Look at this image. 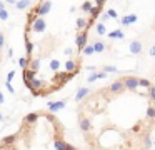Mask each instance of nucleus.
<instances>
[{
	"label": "nucleus",
	"instance_id": "nucleus-1",
	"mask_svg": "<svg viewBox=\"0 0 155 150\" xmlns=\"http://www.w3.org/2000/svg\"><path fill=\"white\" fill-rule=\"evenodd\" d=\"M52 8V2H40L37 7L34 8V12H32V15L35 17H44L45 13H48Z\"/></svg>",
	"mask_w": 155,
	"mask_h": 150
},
{
	"label": "nucleus",
	"instance_id": "nucleus-2",
	"mask_svg": "<svg viewBox=\"0 0 155 150\" xmlns=\"http://www.w3.org/2000/svg\"><path fill=\"white\" fill-rule=\"evenodd\" d=\"M87 40H88L87 30H85V32H80V33L77 35V38H75V43H77V50H78V52H84V48L87 47Z\"/></svg>",
	"mask_w": 155,
	"mask_h": 150
},
{
	"label": "nucleus",
	"instance_id": "nucleus-3",
	"mask_svg": "<svg viewBox=\"0 0 155 150\" xmlns=\"http://www.w3.org/2000/svg\"><path fill=\"white\" fill-rule=\"evenodd\" d=\"M138 80H140V78L132 77V75L130 77H124V87L127 90H132V92H134V90H137L138 87H140V85H138Z\"/></svg>",
	"mask_w": 155,
	"mask_h": 150
},
{
	"label": "nucleus",
	"instance_id": "nucleus-4",
	"mask_svg": "<svg viewBox=\"0 0 155 150\" xmlns=\"http://www.w3.org/2000/svg\"><path fill=\"white\" fill-rule=\"evenodd\" d=\"M78 127H80V130L84 133H88L92 130L90 118H88V117H85V115H78Z\"/></svg>",
	"mask_w": 155,
	"mask_h": 150
},
{
	"label": "nucleus",
	"instance_id": "nucleus-5",
	"mask_svg": "<svg viewBox=\"0 0 155 150\" xmlns=\"http://www.w3.org/2000/svg\"><path fill=\"white\" fill-rule=\"evenodd\" d=\"M108 90H110V93H114V95L122 93V92L125 90V87H124V78H118V80H115V82H112L110 87H108Z\"/></svg>",
	"mask_w": 155,
	"mask_h": 150
},
{
	"label": "nucleus",
	"instance_id": "nucleus-6",
	"mask_svg": "<svg viewBox=\"0 0 155 150\" xmlns=\"http://www.w3.org/2000/svg\"><path fill=\"white\" fill-rule=\"evenodd\" d=\"M45 28H47V23H45L44 17H37L34 20V23H32V30L40 33V32H45Z\"/></svg>",
	"mask_w": 155,
	"mask_h": 150
},
{
	"label": "nucleus",
	"instance_id": "nucleus-7",
	"mask_svg": "<svg viewBox=\"0 0 155 150\" xmlns=\"http://www.w3.org/2000/svg\"><path fill=\"white\" fill-rule=\"evenodd\" d=\"M65 105H67V100H58V102H48L47 108H48V112H50V113H54V112H58V110L65 108Z\"/></svg>",
	"mask_w": 155,
	"mask_h": 150
},
{
	"label": "nucleus",
	"instance_id": "nucleus-8",
	"mask_svg": "<svg viewBox=\"0 0 155 150\" xmlns=\"http://www.w3.org/2000/svg\"><path fill=\"white\" fill-rule=\"evenodd\" d=\"M90 92L92 90L87 88V87H80V88L77 90V93H75V102H82L87 95H90Z\"/></svg>",
	"mask_w": 155,
	"mask_h": 150
},
{
	"label": "nucleus",
	"instance_id": "nucleus-9",
	"mask_svg": "<svg viewBox=\"0 0 155 150\" xmlns=\"http://www.w3.org/2000/svg\"><path fill=\"white\" fill-rule=\"evenodd\" d=\"M142 50H143L142 42H138V40H132L130 42V53H134V55H140Z\"/></svg>",
	"mask_w": 155,
	"mask_h": 150
},
{
	"label": "nucleus",
	"instance_id": "nucleus-10",
	"mask_svg": "<svg viewBox=\"0 0 155 150\" xmlns=\"http://www.w3.org/2000/svg\"><path fill=\"white\" fill-rule=\"evenodd\" d=\"M65 70H67L68 73L80 70V67H78V62H77V60H72V58H70L68 62H65Z\"/></svg>",
	"mask_w": 155,
	"mask_h": 150
},
{
	"label": "nucleus",
	"instance_id": "nucleus-11",
	"mask_svg": "<svg viewBox=\"0 0 155 150\" xmlns=\"http://www.w3.org/2000/svg\"><path fill=\"white\" fill-rule=\"evenodd\" d=\"M134 22H137V15H135V13H130V15H125V17L120 18V23L124 27L130 25V23H134Z\"/></svg>",
	"mask_w": 155,
	"mask_h": 150
},
{
	"label": "nucleus",
	"instance_id": "nucleus-12",
	"mask_svg": "<svg viewBox=\"0 0 155 150\" xmlns=\"http://www.w3.org/2000/svg\"><path fill=\"white\" fill-rule=\"evenodd\" d=\"M38 117H40V113H37V112H32V113H28V115H25L24 122L27 123V125H32V123H35V122L38 120Z\"/></svg>",
	"mask_w": 155,
	"mask_h": 150
},
{
	"label": "nucleus",
	"instance_id": "nucleus-13",
	"mask_svg": "<svg viewBox=\"0 0 155 150\" xmlns=\"http://www.w3.org/2000/svg\"><path fill=\"white\" fill-rule=\"evenodd\" d=\"M92 45H94V50H95V53H102L105 48H107V45H105V43L102 42V40H95V42L92 43Z\"/></svg>",
	"mask_w": 155,
	"mask_h": 150
},
{
	"label": "nucleus",
	"instance_id": "nucleus-14",
	"mask_svg": "<svg viewBox=\"0 0 155 150\" xmlns=\"http://www.w3.org/2000/svg\"><path fill=\"white\" fill-rule=\"evenodd\" d=\"M142 142H143V148L145 150H150L152 148V137H150V133H143Z\"/></svg>",
	"mask_w": 155,
	"mask_h": 150
},
{
	"label": "nucleus",
	"instance_id": "nucleus-15",
	"mask_svg": "<svg viewBox=\"0 0 155 150\" xmlns=\"http://www.w3.org/2000/svg\"><path fill=\"white\" fill-rule=\"evenodd\" d=\"M35 73L37 72H34V70H30V68L24 70V80L25 82H32V80H35Z\"/></svg>",
	"mask_w": 155,
	"mask_h": 150
},
{
	"label": "nucleus",
	"instance_id": "nucleus-16",
	"mask_svg": "<svg viewBox=\"0 0 155 150\" xmlns=\"http://www.w3.org/2000/svg\"><path fill=\"white\" fill-rule=\"evenodd\" d=\"M97 78H107V73H105L104 70H102V72H95V73H92L87 80H88V82H95Z\"/></svg>",
	"mask_w": 155,
	"mask_h": 150
},
{
	"label": "nucleus",
	"instance_id": "nucleus-17",
	"mask_svg": "<svg viewBox=\"0 0 155 150\" xmlns=\"http://www.w3.org/2000/svg\"><path fill=\"white\" fill-rule=\"evenodd\" d=\"M30 60H32L30 57H20V58H18V65L24 70H27L28 67H30Z\"/></svg>",
	"mask_w": 155,
	"mask_h": 150
},
{
	"label": "nucleus",
	"instance_id": "nucleus-18",
	"mask_svg": "<svg viewBox=\"0 0 155 150\" xmlns=\"http://www.w3.org/2000/svg\"><path fill=\"white\" fill-rule=\"evenodd\" d=\"M77 28L85 32V30L88 28V20L87 18H82V17H80V18H77Z\"/></svg>",
	"mask_w": 155,
	"mask_h": 150
},
{
	"label": "nucleus",
	"instance_id": "nucleus-19",
	"mask_svg": "<svg viewBox=\"0 0 155 150\" xmlns=\"http://www.w3.org/2000/svg\"><path fill=\"white\" fill-rule=\"evenodd\" d=\"M55 145V150H65V147H67V142H64V138H60V137H57L54 142Z\"/></svg>",
	"mask_w": 155,
	"mask_h": 150
},
{
	"label": "nucleus",
	"instance_id": "nucleus-20",
	"mask_svg": "<svg viewBox=\"0 0 155 150\" xmlns=\"http://www.w3.org/2000/svg\"><path fill=\"white\" fill-rule=\"evenodd\" d=\"M15 140H17V135H8V137H4V140H2V145H4V147L14 145Z\"/></svg>",
	"mask_w": 155,
	"mask_h": 150
},
{
	"label": "nucleus",
	"instance_id": "nucleus-21",
	"mask_svg": "<svg viewBox=\"0 0 155 150\" xmlns=\"http://www.w3.org/2000/svg\"><path fill=\"white\" fill-rule=\"evenodd\" d=\"M124 32H122V30H114V32H110V33H108V38H124Z\"/></svg>",
	"mask_w": 155,
	"mask_h": 150
},
{
	"label": "nucleus",
	"instance_id": "nucleus-22",
	"mask_svg": "<svg viewBox=\"0 0 155 150\" xmlns=\"http://www.w3.org/2000/svg\"><path fill=\"white\" fill-rule=\"evenodd\" d=\"M145 117H147V120H155V107H148L147 112H145Z\"/></svg>",
	"mask_w": 155,
	"mask_h": 150
},
{
	"label": "nucleus",
	"instance_id": "nucleus-23",
	"mask_svg": "<svg viewBox=\"0 0 155 150\" xmlns=\"http://www.w3.org/2000/svg\"><path fill=\"white\" fill-rule=\"evenodd\" d=\"M30 70H34V72H37L38 68H40V60L38 58H32L30 60V67H28Z\"/></svg>",
	"mask_w": 155,
	"mask_h": 150
},
{
	"label": "nucleus",
	"instance_id": "nucleus-24",
	"mask_svg": "<svg viewBox=\"0 0 155 150\" xmlns=\"http://www.w3.org/2000/svg\"><path fill=\"white\" fill-rule=\"evenodd\" d=\"M80 8L84 10V12L90 13V12H92V8H94V3H92V2H88V0H87V2H84V3L80 5Z\"/></svg>",
	"mask_w": 155,
	"mask_h": 150
},
{
	"label": "nucleus",
	"instance_id": "nucleus-25",
	"mask_svg": "<svg viewBox=\"0 0 155 150\" xmlns=\"http://www.w3.org/2000/svg\"><path fill=\"white\" fill-rule=\"evenodd\" d=\"M25 47H27V48H25L27 50V57H30V53L34 52V43H32L28 38H25Z\"/></svg>",
	"mask_w": 155,
	"mask_h": 150
},
{
	"label": "nucleus",
	"instance_id": "nucleus-26",
	"mask_svg": "<svg viewBox=\"0 0 155 150\" xmlns=\"http://www.w3.org/2000/svg\"><path fill=\"white\" fill-rule=\"evenodd\" d=\"M82 53H84L85 57H90V55H94V53H95V50H94V45H87V47L84 48V52H82Z\"/></svg>",
	"mask_w": 155,
	"mask_h": 150
},
{
	"label": "nucleus",
	"instance_id": "nucleus-27",
	"mask_svg": "<svg viewBox=\"0 0 155 150\" xmlns=\"http://www.w3.org/2000/svg\"><path fill=\"white\" fill-rule=\"evenodd\" d=\"M15 5H17L18 10H24V8H27V7H30V2H28V0H24V2H15Z\"/></svg>",
	"mask_w": 155,
	"mask_h": 150
},
{
	"label": "nucleus",
	"instance_id": "nucleus-28",
	"mask_svg": "<svg viewBox=\"0 0 155 150\" xmlns=\"http://www.w3.org/2000/svg\"><path fill=\"white\" fill-rule=\"evenodd\" d=\"M97 32H98V35H105L107 33V28H105V25L104 23H97Z\"/></svg>",
	"mask_w": 155,
	"mask_h": 150
},
{
	"label": "nucleus",
	"instance_id": "nucleus-29",
	"mask_svg": "<svg viewBox=\"0 0 155 150\" xmlns=\"http://www.w3.org/2000/svg\"><path fill=\"white\" fill-rule=\"evenodd\" d=\"M148 98H150V102L155 103V85H152L150 88H148Z\"/></svg>",
	"mask_w": 155,
	"mask_h": 150
},
{
	"label": "nucleus",
	"instance_id": "nucleus-30",
	"mask_svg": "<svg viewBox=\"0 0 155 150\" xmlns=\"http://www.w3.org/2000/svg\"><path fill=\"white\" fill-rule=\"evenodd\" d=\"M50 68L54 70V72H57V70L60 68V62H58V60H52V62H50Z\"/></svg>",
	"mask_w": 155,
	"mask_h": 150
},
{
	"label": "nucleus",
	"instance_id": "nucleus-31",
	"mask_svg": "<svg viewBox=\"0 0 155 150\" xmlns=\"http://www.w3.org/2000/svg\"><path fill=\"white\" fill-rule=\"evenodd\" d=\"M138 85H140V87H145V88H150V82H148V80L147 78H140V80H138Z\"/></svg>",
	"mask_w": 155,
	"mask_h": 150
},
{
	"label": "nucleus",
	"instance_id": "nucleus-32",
	"mask_svg": "<svg viewBox=\"0 0 155 150\" xmlns=\"http://www.w3.org/2000/svg\"><path fill=\"white\" fill-rule=\"evenodd\" d=\"M104 72H105V73H108V72L115 73V72H118V70L115 68V67H112V65H105V67H104Z\"/></svg>",
	"mask_w": 155,
	"mask_h": 150
},
{
	"label": "nucleus",
	"instance_id": "nucleus-33",
	"mask_svg": "<svg viewBox=\"0 0 155 150\" xmlns=\"http://www.w3.org/2000/svg\"><path fill=\"white\" fill-rule=\"evenodd\" d=\"M45 117H47V120H48V122H52V123H55V125H57V118H55V117L52 115V113H47Z\"/></svg>",
	"mask_w": 155,
	"mask_h": 150
},
{
	"label": "nucleus",
	"instance_id": "nucleus-34",
	"mask_svg": "<svg viewBox=\"0 0 155 150\" xmlns=\"http://www.w3.org/2000/svg\"><path fill=\"white\" fill-rule=\"evenodd\" d=\"M107 15H108V17H112V18H117V17H118V15H117V12H115L114 8H108Z\"/></svg>",
	"mask_w": 155,
	"mask_h": 150
},
{
	"label": "nucleus",
	"instance_id": "nucleus-35",
	"mask_svg": "<svg viewBox=\"0 0 155 150\" xmlns=\"http://www.w3.org/2000/svg\"><path fill=\"white\" fill-rule=\"evenodd\" d=\"M0 18H2V20H7L8 18V13H7V10H2V12H0Z\"/></svg>",
	"mask_w": 155,
	"mask_h": 150
},
{
	"label": "nucleus",
	"instance_id": "nucleus-36",
	"mask_svg": "<svg viewBox=\"0 0 155 150\" xmlns=\"http://www.w3.org/2000/svg\"><path fill=\"white\" fill-rule=\"evenodd\" d=\"M4 43H5V37H4V33L0 32V50H2V47H4Z\"/></svg>",
	"mask_w": 155,
	"mask_h": 150
},
{
	"label": "nucleus",
	"instance_id": "nucleus-37",
	"mask_svg": "<svg viewBox=\"0 0 155 150\" xmlns=\"http://www.w3.org/2000/svg\"><path fill=\"white\" fill-rule=\"evenodd\" d=\"M132 132H134V133H138V132H140V123H137V125L132 127Z\"/></svg>",
	"mask_w": 155,
	"mask_h": 150
},
{
	"label": "nucleus",
	"instance_id": "nucleus-38",
	"mask_svg": "<svg viewBox=\"0 0 155 150\" xmlns=\"http://www.w3.org/2000/svg\"><path fill=\"white\" fill-rule=\"evenodd\" d=\"M5 87L8 88V92H10V93H14V87L10 85V82H7V83H5Z\"/></svg>",
	"mask_w": 155,
	"mask_h": 150
},
{
	"label": "nucleus",
	"instance_id": "nucleus-39",
	"mask_svg": "<svg viewBox=\"0 0 155 150\" xmlns=\"http://www.w3.org/2000/svg\"><path fill=\"white\" fill-rule=\"evenodd\" d=\"M14 75H15V72H10V73H8V75H7V82H10V80L14 78Z\"/></svg>",
	"mask_w": 155,
	"mask_h": 150
},
{
	"label": "nucleus",
	"instance_id": "nucleus-40",
	"mask_svg": "<svg viewBox=\"0 0 155 150\" xmlns=\"http://www.w3.org/2000/svg\"><path fill=\"white\" fill-rule=\"evenodd\" d=\"M65 150H77V148H75L74 145H70V143H67V147H65Z\"/></svg>",
	"mask_w": 155,
	"mask_h": 150
},
{
	"label": "nucleus",
	"instance_id": "nucleus-41",
	"mask_svg": "<svg viewBox=\"0 0 155 150\" xmlns=\"http://www.w3.org/2000/svg\"><path fill=\"white\" fill-rule=\"evenodd\" d=\"M150 55H152V57H155V45L152 47V50H150Z\"/></svg>",
	"mask_w": 155,
	"mask_h": 150
},
{
	"label": "nucleus",
	"instance_id": "nucleus-42",
	"mask_svg": "<svg viewBox=\"0 0 155 150\" xmlns=\"http://www.w3.org/2000/svg\"><path fill=\"white\" fill-rule=\"evenodd\" d=\"M0 103H4V95H2V92H0Z\"/></svg>",
	"mask_w": 155,
	"mask_h": 150
},
{
	"label": "nucleus",
	"instance_id": "nucleus-43",
	"mask_svg": "<svg viewBox=\"0 0 155 150\" xmlns=\"http://www.w3.org/2000/svg\"><path fill=\"white\" fill-rule=\"evenodd\" d=\"M4 5H5L4 2H0V12H2V10H4Z\"/></svg>",
	"mask_w": 155,
	"mask_h": 150
},
{
	"label": "nucleus",
	"instance_id": "nucleus-44",
	"mask_svg": "<svg viewBox=\"0 0 155 150\" xmlns=\"http://www.w3.org/2000/svg\"><path fill=\"white\" fill-rule=\"evenodd\" d=\"M153 27H155V18H153Z\"/></svg>",
	"mask_w": 155,
	"mask_h": 150
},
{
	"label": "nucleus",
	"instance_id": "nucleus-45",
	"mask_svg": "<svg viewBox=\"0 0 155 150\" xmlns=\"http://www.w3.org/2000/svg\"><path fill=\"white\" fill-rule=\"evenodd\" d=\"M0 120H2V113H0Z\"/></svg>",
	"mask_w": 155,
	"mask_h": 150
},
{
	"label": "nucleus",
	"instance_id": "nucleus-46",
	"mask_svg": "<svg viewBox=\"0 0 155 150\" xmlns=\"http://www.w3.org/2000/svg\"><path fill=\"white\" fill-rule=\"evenodd\" d=\"M0 62H2V58H0Z\"/></svg>",
	"mask_w": 155,
	"mask_h": 150
}]
</instances>
